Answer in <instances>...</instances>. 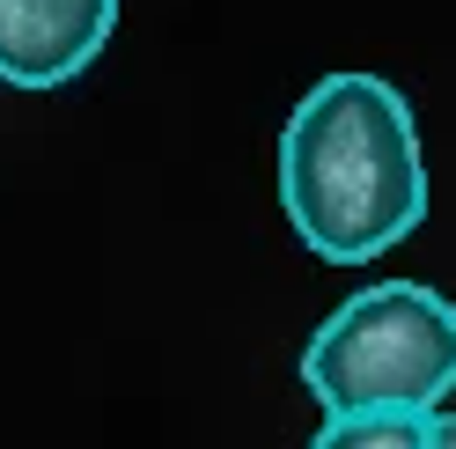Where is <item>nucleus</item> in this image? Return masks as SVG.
<instances>
[{"mask_svg":"<svg viewBox=\"0 0 456 449\" xmlns=\"http://www.w3.org/2000/svg\"><path fill=\"white\" fill-rule=\"evenodd\" d=\"M302 383L324 412H442L456 390V302L427 280H383L346 295L309 331Z\"/></svg>","mask_w":456,"mask_h":449,"instance_id":"nucleus-2","label":"nucleus"},{"mask_svg":"<svg viewBox=\"0 0 456 449\" xmlns=\"http://www.w3.org/2000/svg\"><path fill=\"white\" fill-rule=\"evenodd\" d=\"M427 449H456V412H435V435H427Z\"/></svg>","mask_w":456,"mask_h":449,"instance_id":"nucleus-5","label":"nucleus"},{"mask_svg":"<svg viewBox=\"0 0 456 449\" xmlns=\"http://www.w3.org/2000/svg\"><path fill=\"white\" fill-rule=\"evenodd\" d=\"M280 207L324 265H368L427 221V148L397 81L338 67L280 126Z\"/></svg>","mask_w":456,"mask_h":449,"instance_id":"nucleus-1","label":"nucleus"},{"mask_svg":"<svg viewBox=\"0 0 456 449\" xmlns=\"http://www.w3.org/2000/svg\"><path fill=\"white\" fill-rule=\"evenodd\" d=\"M118 30V0H0V81L67 89Z\"/></svg>","mask_w":456,"mask_h":449,"instance_id":"nucleus-3","label":"nucleus"},{"mask_svg":"<svg viewBox=\"0 0 456 449\" xmlns=\"http://www.w3.org/2000/svg\"><path fill=\"white\" fill-rule=\"evenodd\" d=\"M435 412H405V405H376V412H331L309 449H427Z\"/></svg>","mask_w":456,"mask_h":449,"instance_id":"nucleus-4","label":"nucleus"}]
</instances>
